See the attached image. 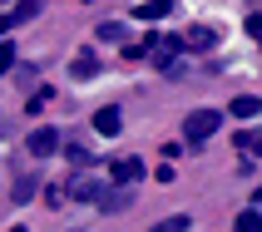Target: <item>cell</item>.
Segmentation results:
<instances>
[{
    "label": "cell",
    "mask_w": 262,
    "mask_h": 232,
    "mask_svg": "<svg viewBox=\"0 0 262 232\" xmlns=\"http://www.w3.org/2000/svg\"><path fill=\"white\" fill-rule=\"evenodd\" d=\"M193 222H188V213H173V218H163V222H154L148 232H188Z\"/></svg>",
    "instance_id": "cell-13"
},
{
    "label": "cell",
    "mask_w": 262,
    "mask_h": 232,
    "mask_svg": "<svg viewBox=\"0 0 262 232\" xmlns=\"http://www.w3.org/2000/svg\"><path fill=\"white\" fill-rule=\"evenodd\" d=\"M237 148L243 153H262V133H237Z\"/></svg>",
    "instance_id": "cell-15"
},
{
    "label": "cell",
    "mask_w": 262,
    "mask_h": 232,
    "mask_svg": "<svg viewBox=\"0 0 262 232\" xmlns=\"http://www.w3.org/2000/svg\"><path fill=\"white\" fill-rule=\"evenodd\" d=\"M119 35H124V25H114V20H109V25H99V40H119Z\"/></svg>",
    "instance_id": "cell-17"
},
{
    "label": "cell",
    "mask_w": 262,
    "mask_h": 232,
    "mask_svg": "<svg viewBox=\"0 0 262 232\" xmlns=\"http://www.w3.org/2000/svg\"><path fill=\"white\" fill-rule=\"evenodd\" d=\"M94 129H99L104 138H114V133L124 129V124H119V109H114V104H109V109H99V114H94Z\"/></svg>",
    "instance_id": "cell-9"
},
{
    "label": "cell",
    "mask_w": 262,
    "mask_h": 232,
    "mask_svg": "<svg viewBox=\"0 0 262 232\" xmlns=\"http://www.w3.org/2000/svg\"><path fill=\"white\" fill-rule=\"evenodd\" d=\"M168 10H173V0H139V5H134L139 20H163Z\"/></svg>",
    "instance_id": "cell-8"
},
{
    "label": "cell",
    "mask_w": 262,
    "mask_h": 232,
    "mask_svg": "<svg viewBox=\"0 0 262 232\" xmlns=\"http://www.w3.org/2000/svg\"><path fill=\"white\" fill-rule=\"evenodd\" d=\"M218 124H223L218 109H193V114L183 119V138H188V144H203V138L218 133Z\"/></svg>",
    "instance_id": "cell-2"
},
{
    "label": "cell",
    "mask_w": 262,
    "mask_h": 232,
    "mask_svg": "<svg viewBox=\"0 0 262 232\" xmlns=\"http://www.w3.org/2000/svg\"><path fill=\"white\" fill-rule=\"evenodd\" d=\"M35 10H40L35 0H20L15 10H5V15H0V35H10L15 25H25V20H30V15H35Z\"/></svg>",
    "instance_id": "cell-6"
},
{
    "label": "cell",
    "mask_w": 262,
    "mask_h": 232,
    "mask_svg": "<svg viewBox=\"0 0 262 232\" xmlns=\"http://www.w3.org/2000/svg\"><path fill=\"white\" fill-rule=\"evenodd\" d=\"M233 232H262V207H248V213H237Z\"/></svg>",
    "instance_id": "cell-12"
},
{
    "label": "cell",
    "mask_w": 262,
    "mask_h": 232,
    "mask_svg": "<svg viewBox=\"0 0 262 232\" xmlns=\"http://www.w3.org/2000/svg\"><path fill=\"white\" fill-rule=\"evenodd\" d=\"M55 148H59V133L55 129H35V133H30V158H50Z\"/></svg>",
    "instance_id": "cell-4"
},
{
    "label": "cell",
    "mask_w": 262,
    "mask_h": 232,
    "mask_svg": "<svg viewBox=\"0 0 262 232\" xmlns=\"http://www.w3.org/2000/svg\"><path fill=\"white\" fill-rule=\"evenodd\" d=\"M94 74H99V55L94 50H79L70 59V79H94Z\"/></svg>",
    "instance_id": "cell-5"
},
{
    "label": "cell",
    "mask_w": 262,
    "mask_h": 232,
    "mask_svg": "<svg viewBox=\"0 0 262 232\" xmlns=\"http://www.w3.org/2000/svg\"><path fill=\"white\" fill-rule=\"evenodd\" d=\"M5 133H10V124H5V119H0V138H5Z\"/></svg>",
    "instance_id": "cell-19"
},
{
    "label": "cell",
    "mask_w": 262,
    "mask_h": 232,
    "mask_svg": "<svg viewBox=\"0 0 262 232\" xmlns=\"http://www.w3.org/2000/svg\"><path fill=\"white\" fill-rule=\"evenodd\" d=\"M178 50H188V44H183V35H148V64H154V69H163L168 79L183 69V64H178Z\"/></svg>",
    "instance_id": "cell-1"
},
{
    "label": "cell",
    "mask_w": 262,
    "mask_h": 232,
    "mask_svg": "<svg viewBox=\"0 0 262 232\" xmlns=\"http://www.w3.org/2000/svg\"><path fill=\"white\" fill-rule=\"evenodd\" d=\"M183 44H188V50H213V30H188V35H183Z\"/></svg>",
    "instance_id": "cell-14"
},
{
    "label": "cell",
    "mask_w": 262,
    "mask_h": 232,
    "mask_svg": "<svg viewBox=\"0 0 262 232\" xmlns=\"http://www.w3.org/2000/svg\"><path fill=\"white\" fill-rule=\"evenodd\" d=\"M30 193H35V178L25 168H15V188H10V203H30Z\"/></svg>",
    "instance_id": "cell-10"
},
{
    "label": "cell",
    "mask_w": 262,
    "mask_h": 232,
    "mask_svg": "<svg viewBox=\"0 0 262 232\" xmlns=\"http://www.w3.org/2000/svg\"><path fill=\"white\" fill-rule=\"evenodd\" d=\"M10 232H25V227H10Z\"/></svg>",
    "instance_id": "cell-21"
},
{
    "label": "cell",
    "mask_w": 262,
    "mask_h": 232,
    "mask_svg": "<svg viewBox=\"0 0 262 232\" xmlns=\"http://www.w3.org/2000/svg\"><path fill=\"white\" fill-rule=\"evenodd\" d=\"M109 178H114L119 188L139 183V178H144V158H114V163H109Z\"/></svg>",
    "instance_id": "cell-3"
},
{
    "label": "cell",
    "mask_w": 262,
    "mask_h": 232,
    "mask_svg": "<svg viewBox=\"0 0 262 232\" xmlns=\"http://www.w3.org/2000/svg\"><path fill=\"white\" fill-rule=\"evenodd\" d=\"M257 207H262V188H257Z\"/></svg>",
    "instance_id": "cell-20"
},
{
    "label": "cell",
    "mask_w": 262,
    "mask_h": 232,
    "mask_svg": "<svg viewBox=\"0 0 262 232\" xmlns=\"http://www.w3.org/2000/svg\"><path fill=\"white\" fill-rule=\"evenodd\" d=\"M248 35H252V40L262 44V15H248Z\"/></svg>",
    "instance_id": "cell-18"
},
{
    "label": "cell",
    "mask_w": 262,
    "mask_h": 232,
    "mask_svg": "<svg viewBox=\"0 0 262 232\" xmlns=\"http://www.w3.org/2000/svg\"><path fill=\"white\" fill-rule=\"evenodd\" d=\"M10 64H15V44H10V40H0V74L10 69Z\"/></svg>",
    "instance_id": "cell-16"
},
{
    "label": "cell",
    "mask_w": 262,
    "mask_h": 232,
    "mask_svg": "<svg viewBox=\"0 0 262 232\" xmlns=\"http://www.w3.org/2000/svg\"><path fill=\"white\" fill-rule=\"evenodd\" d=\"M64 193H70V198H79V203H94V198H99V183L79 173V178H70V188H64Z\"/></svg>",
    "instance_id": "cell-7"
},
{
    "label": "cell",
    "mask_w": 262,
    "mask_h": 232,
    "mask_svg": "<svg viewBox=\"0 0 262 232\" xmlns=\"http://www.w3.org/2000/svg\"><path fill=\"white\" fill-rule=\"evenodd\" d=\"M228 114H233V119H252V114H262V99L243 94V99H233V104H228Z\"/></svg>",
    "instance_id": "cell-11"
}]
</instances>
